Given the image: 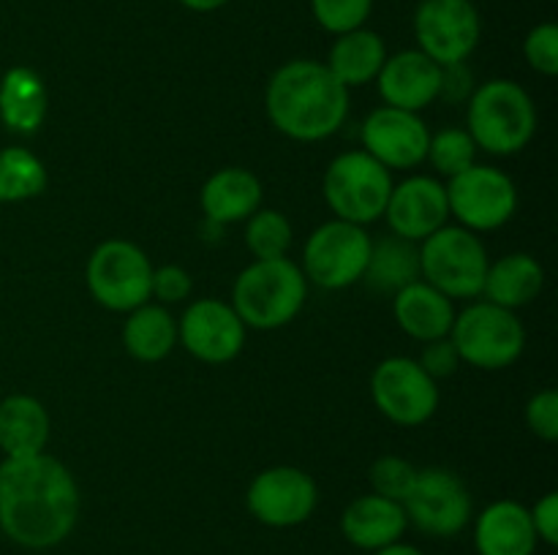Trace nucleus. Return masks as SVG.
I'll use <instances>...</instances> for the list:
<instances>
[{"label":"nucleus","mask_w":558,"mask_h":555,"mask_svg":"<svg viewBox=\"0 0 558 555\" xmlns=\"http://www.w3.org/2000/svg\"><path fill=\"white\" fill-rule=\"evenodd\" d=\"M537 542L529 506L518 501H494L474 520V547L480 555H534Z\"/></svg>","instance_id":"obj_19"},{"label":"nucleus","mask_w":558,"mask_h":555,"mask_svg":"<svg viewBox=\"0 0 558 555\" xmlns=\"http://www.w3.org/2000/svg\"><path fill=\"white\" fill-rule=\"evenodd\" d=\"M360 139L363 150L385 169H412L425 161L430 131L417 112L385 103L365 118Z\"/></svg>","instance_id":"obj_16"},{"label":"nucleus","mask_w":558,"mask_h":555,"mask_svg":"<svg viewBox=\"0 0 558 555\" xmlns=\"http://www.w3.org/2000/svg\"><path fill=\"white\" fill-rule=\"evenodd\" d=\"M387 60L385 38L368 27L341 33L327 54V69L343 87H360L376 82Z\"/></svg>","instance_id":"obj_26"},{"label":"nucleus","mask_w":558,"mask_h":555,"mask_svg":"<svg viewBox=\"0 0 558 555\" xmlns=\"http://www.w3.org/2000/svg\"><path fill=\"white\" fill-rule=\"evenodd\" d=\"M199 205L207 221L218 223V226L248 221L262 207L259 177L243 166L218 169L202 185Z\"/></svg>","instance_id":"obj_22"},{"label":"nucleus","mask_w":558,"mask_h":555,"mask_svg":"<svg viewBox=\"0 0 558 555\" xmlns=\"http://www.w3.org/2000/svg\"><path fill=\"white\" fill-rule=\"evenodd\" d=\"M441 74L445 69L425 52L403 49L398 54H387L376 76V87L387 107L420 114L441 96Z\"/></svg>","instance_id":"obj_18"},{"label":"nucleus","mask_w":558,"mask_h":555,"mask_svg":"<svg viewBox=\"0 0 558 555\" xmlns=\"http://www.w3.org/2000/svg\"><path fill=\"white\" fill-rule=\"evenodd\" d=\"M191 275L189 270H183L180 264H163V267H153V286H150V297L161 299L163 305L172 303H183L185 297L191 294Z\"/></svg>","instance_id":"obj_37"},{"label":"nucleus","mask_w":558,"mask_h":555,"mask_svg":"<svg viewBox=\"0 0 558 555\" xmlns=\"http://www.w3.org/2000/svg\"><path fill=\"white\" fill-rule=\"evenodd\" d=\"M392 316L409 337L428 343L450 335L452 321H456V305L447 294L420 278L392 294Z\"/></svg>","instance_id":"obj_21"},{"label":"nucleus","mask_w":558,"mask_h":555,"mask_svg":"<svg viewBox=\"0 0 558 555\" xmlns=\"http://www.w3.org/2000/svg\"><path fill=\"white\" fill-rule=\"evenodd\" d=\"M417 49L445 65L466 63L483 36L480 11L472 0H420L414 11Z\"/></svg>","instance_id":"obj_12"},{"label":"nucleus","mask_w":558,"mask_h":555,"mask_svg":"<svg viewBox=\"0 0 558 555\" xmlns=\"http://www.w3.org/2000/svg\"><path fill=\"white\" fill-rule=\"evenodd\" d=\"M123 346L136 362H161L178 346V321L167 310V305L145 303L129 310L123 324Z\"/></svg>","instance_id":"obj_27"},{"label":"nucleus","mask_w":558,"mask_h":555,"mask_svg":"<svg viewBox=\"0 0 558 555\" xmlns=\"http://www.w3.org/2000/svg\"><path fill=\"white\" fill-rule=\"evenodd\" d=\"M407 526L409 520L403 504L376 493L354 498L341 515V533L347 536V542L357 550H371V553L392 542H401Z\"/></svg>","instance_id":"obj_20"},{"label":"nucleus","mask_w":558,"mask_h":555,"mask_svg":"<svg viewBox=\"0 0 558 555\" xmlns=\"http://www.w3.org/2000/svg\"><path fill=\"white\" fill-rule=\"evenodd\" d=\"M381 218H387V226L396 237L409 239V243H423L436 229L445 226L447 218H450L445 183L428 177V174H414V177L392 185Z\"/></svg>","instance_id":"obj_17"},{"label":"nucleus","mask_w":558,"mask_h":555,"mask_svg":"<svg viewBox=\"0 0 558 555\" xmlns=\"http://www.w3.org/2000/svg\"><path fill=\"white\" fill-rule=\"evenodd\" d=\"M401 504L409 526L436 539L458 536L472 522V495L463 479L447 468H417Z\"/></svg>","instance_id":"obj_11"},{"label":"nucleus","mask_w":558,"mask_h":555,"mask_svg":"<svg viewBox=\"0 0 558 555\" xmlns=\"http://www.w3.org/2000/svg\"><path fill=\"white\" fill-rule=\"evenodd\" d=\"M417 362H420V368H423L434 381L447 379V375H452L463 365L461 354H458L456 343L450 341V335L436 337V341L425 343L423 354H420Z\"/></svg>","instance_id":"obj_36"},{"label":"nucleus","mask_w":558,"mask_h":555,"mask_svg":"<svg viewBox=\"0 0 558 555\" xmlns=\"http://www.w3.org/2000/svg\"><path fill=\"white\" fill-rule=\"evenodd\" d=\"M243 319L223 299H196L178 321V343L194 359L207 365H227L245 346Z\"/></svg>","instance_id":"obj_15"},{"label":"nucleus","mask_w":558,"mask_h":555,"mask_svg":"<svg viewBox=\"0 0 558 555\" xmlns=\"http://www.w3.org/2000/svg\"><path fill=\"white\" fill-rule=\"evenodd\" d=\"M80 520V488L58 457L38 452L0 462V531L25 550H49Z\"/></svg>","instance_id":"obj_1"},{"label":"nucleus","mask_w":558,"mask_h":555,"mask_svg":"<svg viewBox=\"0 0 558 555\" xmlns=\"http://www.w3.org/2000/svg\"><path fill=\"white\" fill-rule=\"evenodd\" d=\"M308 297L300 264L289 256L283 259H254L238 275L232 288V308L245 326L254 330H278L298 319Z\"/></svg>","instance_id":"obj_3"},{"label":"nucleus","mask_w":558,"mask_h":555,"mask_svg":"<svg viewBox=\"0 0 558 555\" xmlns=\"http://www.w3.org/2000/svg\"><path fill=\"white\" fill-rule=\"evenodd\" d=\"M371 243L365 226L336 221L322 223L319 229L308 234L303 245V270L305 281L316 283L327 292H341L363 281V272L368 267Z\"/></svg>","instance_id":"obj_8"},{"label":"nucleus","mask_w":558,"mask_h":555,"mask_svg":"<svg viewBox=\"0 0 558 555\" xmlns=\"http://www.w3.org/2000/svg\"><path fill=\"white\" fill-rule=\"evenodd\" d=\"M363 281L368 283L371 292L396 294L409 283L420 281V250L417 243L390 237L371 243L368 267L363 272Z\"/></svg>","instance_id":"obj_28"},{"label":"nucleus","mask_w":558,"mask_h":555,"mask_svg":"<svg viewBox=\"0 0 558 555\" xmlns=\"http://www.w3.org/2000/svg\"><path fill=\"white\" fill-rule=\"evenodd\" d=\"M319 504L314 477L298 466H272L254 477L245 493L251 517L267 528L303 526Z\"/></svg>","instance_id":"obj_14"},{"label":"nucleus","mask_w":558,"mask_h":555,"mask_svg":"<svg viewBox=\"0 0 558 555\" xmlns=\"http://www.w3.org/2000/svg\"><path fill=\"white\" fill-rule=\"evenodd\" d=\"M47 166L36 152L25 147L0 150V205L36 199L47 190Z\"/></svg>","instance_id":"obj_29"},{"label":"nucleus","mask_w":558,"mask_h":555,"mask_svg":"<svg viewBox=\"0 0 558 555\" xmlns=\"http://www.w3.org/2000/svg\"><path fill=\"white\" fill-rule=\"evenodd\" d=\"M292 223L278 210H256L245 221V245L254 259H283L292 248Z\"/></svg>","instance_id":"obj_30"},{"label":"nucleus","mask_w":558,"mask_h":555,"mask_svg":"<svg viewBox=\"0 0 558 555\" xmlns=\"http://www.w3.org/2000/svg\"><path fill=\"white\" fill-rule=\"evenodd\" d=\"M49 414L33 395L0 400V449L5 457H31L47 449Z\"/></svg>","instance_id":"obj_25"},{"label":"nucleus","mask_w":558,"mask_h":555,"mask_svg":"<svg viewBox=\"0 0 558 555\" xmlns=\"http://www.w3.org/2000/svg\"><path fill=\"white\" fill-rule=\"evenodd\" d=\"M529 515H532V526L539 542L554 547L558 542V493H545L543 498L529 509Z\"/></svg>","instance_id":"obj_38"},{"label":"nucleus","mask_w":558,"mask_h":555,"mask_svg":"<svg viewBox=\"0 0 558 555\" xmlns=\"http://www.w3.org/2000/svg\"><path fill=\"white\" fill-rule=\"evenodd\" d=\"M49 96L41 74L14 65L0 79V123L14 134H36L47 118Z\"/></svg>","instance_id":"obj_23"},{"label":"nucleus","mask_w":558,"mask_h":555,"mask_svg":"<svg viewBox=\"0 0 558 555\" xmlns=\"http://www.w3.org/2000/svg\"><path fill=\"white\" fill-rule=\"evenodd\" d=\"M414 477H417V468L398 455L376 457L374 466H371V471H368L374 493L398 501V504H401V501L407 498L409 490H412Z\"/></svg>","instance_id":"obj_33"},{"label":"nucleus","mask_w":558,"mask_h":555,"mask_svg":"<svg viewBox=\"0 0 558 555\" xmlns=\"http://www.w3.org/2000/svg\"><path fill=\"white\" fill-rule=\"evenodd\" d=\"M450 341L456 343L461 362L480 370H505L521 359L526 330L515 310L483 299L456 313Z\"/></svg>","instance_id":"obj_6"},{"label":"nucleus","mask_w":558,"mask_h":555,"mask_svg":"<svg viewBox=\"0 0 558 555\" xmlns=\"http://www.w3.org/2000/svg\"><path fill=\"white\" fill-rule=\"evenodd\" d=\"M322 190L336 218L368 226L385 215L392 177L390 169L381 166L365 150H349L332 158L322 180Z\"/></svg>","instance_id":"obj_7"},{"label":"nucleus","mask_w":558,"mask_h":555,"mask_svg":"<svg viewBox=\"0 0 558 555\" xmlns=\"http://www.w3.org/2000/svg\"><path fill=\"white\" fill-rule=\"evenodd\" d=\"M445 188L450 215L474 234L501 229L518 210V188L510 174L485 163H472Z\"/></svg>","instance_id":"obj_10"},{"label":"nucleus","mask_w":558,"mask_h":555,"mask_svg":"<svg viewBox=\"0 0 558 555\" xmlns=\"http://www.w3.org/2000/svg\"><path fill=\"white\" fill-rule=\"evenodd\" d=\"M265 109L276 131L289 139L322 141L347 120L349 87L319 60H289L267 82Z\"/></svg>","instance_id":"obj_2"},{"label":"nucleus","mask_w":558,"mask_h":555,"mask_svg":"<svg viewBox=\"0 0 558 555\" xmlns=\"http://www.w3.org/2000/svg\"><path fill=\"white\" fill-rule=\"evenodd\" d=\"M420 278L450 299H472L483 294L488 272V250L483 239L463 226L445 223L420 243Z\"/></svg>","instance_id":"obj_5"},{"label":"nucleus","mask_w":558,"mask_h":555,"mask_svg":"<svg viewBox=\"0 0 558 555\" xmlns=\"http://www.w3.org/2000/svg\"><path fill=\"white\" fill-rule=\"evenodd\" d=\"M545 286V270L534 256L529 254H507L501 259L490 261L485 272L483 294L488 303L499 308L518 310L523 305L534 303Z\"/></svg>","instance_id":"obj_24"},{"label":"nucleus","mask_w":558,"mask_h":555,"mask_svg":"<svg viewBox=\"0 0 558 555\" xmlns=\"http://www.w3.org/2000/svg\"><path fill=\"white\" fill-rule=\"evenodd\" d=\"M371 397L381 417L403 428L425 424L439 408V386L417 359L387 357L371 375Z\"/></svg>","instance_id":"obj_13"},{"label":"nucleus","mask_w":558,"mask_h":555,"mask_svg":"<svg viewBox=\"0 0 558 555\" xmlns=\"http://www.w3.org/2000/svg\"><path fill=\"white\" fill-rule=\"evenodd\" d=\"M87 288L101 308L129 313L150 303L153 264L140 245L107 239L87 259Z\"/></svg>","instance_id":"obj_9"},{"label":"nucleus","mask_w":558,"mask_h":555,"mask_svg":"<svg viewBox=\"0 0 558 555\" xmlns=\"http://www.w3.org/2000/svg\"><path fill=\"white\" fill-rule=\"evenodd\" d=\"M466 125L477 150L515 156L537 131V109L518 82L490 79L469 96Z\"/></svg>","instance_id":"obj_4"},{"label":"nucleus","mask_w":558,"mask_h":555,"mask_svg":"<svg viewBox=\"0 0 558 555\" xmlns=\"http://www.w3.org/2000/svg\"><path fill=\"white\" fill-rule=\"evenodd\" d=\"M185 9L191 11H199V14H207V11H218L221 5H227L229 0H180Z\"/></svg>","instance_id":"obj_40"},{"label":"nucleus","mask_w":558,"mask_h":555,"mask_svg":"<svg viewBox=\"0 0 558 555\" xmlns=\"http://www.w3.org/2000/svg\"><path fill=\"white\" fill-rule=\"evenodd\" d=\"M425 158L441 177L450 180L472 166L477 158V145L466 128H441L439 134H430Z\"/></svg>","instance_id":"obj_31"},{"label":"nucleus","mask_w":558,"mask_h":555,"mask_svg":"<svg viewBox=\"0 0 558 555\" xmlns=\"http://www.w3.org/2000/svg\"><path fill=\"white\" fill-rule=\"evenodd\" d=\"M374 555H425L423 550L414 547V544H407V542H392L387 544V547L376 550Z\"/></svg>","instance_id":"obj_39"},{"label":"nucleus","mask_w":558,"mask_h":555,"mask_svg":"<svg viewBox=\"0 0 558 555\" xmlns=\"http://www.w3.org/2000/svg\"><path fill=\"white\" fill-rule=\"evenodd\" d=\"M523 54L537 74H558V27L554 22H543V25L529 30L526 41H523Z\"/></svg>","instance_id":"obj_34"},{"label":"nucleus","mask_w":558,"mask_h":555,"mask_svg":"<svg viewBox=\"0 0 558 555\" xmlns=\"http://www.w3.org/2000/svg\"><path fill=\"white\" fill-rule=\"evenodd\" d=\"M526 424L537 439L554 444L558 439V392L543 390L526 403Z\"/></svg>","instance_id":"obj_35"},{"label":"nucleus","mask_w":558,"mask_h":555,"mask_svg":"<svg viewBox=\"0 0 558 555\" xmlns=\"http://www.w3.org/2000/svg\"><path fill=\"white\" fill-rule=\"evenodd\" d=\"M311 11L319 27H325L332 36H341V33L365 27L374 11V0H311Z\"/></svg>","instance_id":"obj_32"}]
</instances>
